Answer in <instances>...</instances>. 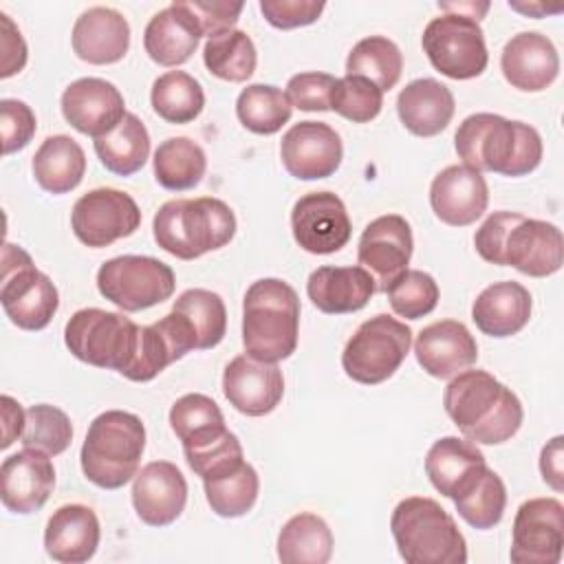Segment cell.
<instances>
[{"instance_id":"49","label":"cell","mask_w":564,"mask_h":564,"mask_svg":"<svg viewBox=\"0 0 564 564\" xmlns=\"http://www.w3.org/2000/svg\"><path fill=\"white\" fill-rule=\"evenodd\" d=\"M258 7L271 26L284 31L317 22L326 9V4L317 0H260Z\"/></svg>"},{"instance_id":"18","label":"cell","mask_w":564,"mask_h":564,"mask_svg":"<svg viewBox=\"0 0 564 564\" xmlns=\"http://www.w3.org/2000/svg\"><path fill=\"white\" fill-rule=\"evenodd\" d=\"M59 106L64 119L93 139L108 134L128 115L119 88L101 77H82L68 84Z\"/></svg>"},{"instance_id":"22","label":"cell","mask_w":564,"mask_h":564,"mask_svg":"<svg viewBox=\"0 0 564 564\" xmlns=\"http://www.w3.org/2000/svg\"><path fill=\"white\" fill-rule=\"evenodd\" d=\"M489 203L485 176L467 165H447L430 185V205L438 220L452 227L476 223Z\"/></svg>"},{"instance_id":"38","label":"cell","mask_w":564,"mask_h":564,"mask_svg":"<svg viewBox=\"0 0 564 564\" xmlns=\"http://www.w3.org/2000/svg\"><path fill=\"white\" fill-rule=\"evenodd\" d=\"M150 101L167 123H189L205 108V93L198 79L185 70H167L152 84Z\"/></svg>"},{"instance_id":"4","label":"cell","mask_w":564,"mask_h":564,"mask_svg":"<svg viewBox=\"0 0 564 564\" xmlns=\"http://www.w3.org/2000/svg\"><path fill=\"white\" fill-rule=\"evenodd\" d=\"M300 297L280 278L251 282L242 300V346L258 361L278 364L297 348Z\"/></svg>"},{"instance_id":"46","label":"cell","mask_w":564,"mask_h":564,"mask_svg":"<svg viewBox=\"0 0 564 564\" xmlns=\"http://www.w3.org/2000/svg\"><path fill=\"white\" fill-rule=\"evenodd\" d=\"M383 106V90L366 77L344 75L330 90V110L352 123L372 121Z\"/></svg>"},{"instance_id":"30","label":"cell","mask_w":564,"mask_h":564,"mask_svg":"<svg viewBox=\"0 0 564 564\" xmlns=\"http://www.w3.org/2000/svg\"><path fill=\"white\" fill-rule=\"evenodd\" d=\"M531 293L513 280L494 282L471 304V319L489 337H511L531 319Z\"/></svg>"},{"instance_id":"8","label":"cell","mask_w":564,"mask_h":564,"mask_svg":"<svg viewBox=\"0 0 564 564\" xmlns=\"http://www.w3.org/2000/svg\"><path fill=\"white\" fill-rule=\"evenodd\" d=\"M139 330L141 326L123 313L79 308L64 326V344L79 361L123 377L134 359Z\"/></svg>"},{"instance_id":"2","label":"cell","mask_w":564,"mask_h":564,"mask_svg":"<svg viewBox=\"0 0 564 564\" xmlns=\"http://www.w3.org/2000/svg\"><path fill=\"white\" fill-rule=\"evenodd\" d=\"M443 405L454 425L480 445H500L522 425V403L487 370H463L443 392Z\"/></svg>"},{"instance_id":"11","label":"cell","mask_w":564,"mask_h":564,"mask_svg":"<svg viewBox=\"0 0 564 564\" xmlns=\"http://www.w3.org/2000/svg\"><path fill=\"white\" fill-rule=\"evenodd\" d=\"M99 293L121 311L137 313L172 297L174 271L152 256H117L97 271Z\"/></svg>"},{"instance_id":"19","label":"cell","mask_w":564,"mask_h":564,"mask_svg":"<svg viewBox=\"0 0 564 564\" xmlns=\"http://www.w3.org/2000/svg\"><path fill=\"white\" fill-rule=\"evenodd\" d=\"M223 394L240 414L264 416L278 408L284 394V377L275 364L253 357H234L223 372Z\"/></svg>"},{"instance_id":"14","label":"cell","mask_w":564,"mask_h":564,"mask_svg":"<svg viewBox=\"0 0 564 564\" xmlns=\"http://www.w3.org/2000/svg\"><path fill=\"white\" fill-rule=\"evenodd\" d=\"M564 546V507L557 498L524 500L513 518L509 557L516 564H557Z\"/></svg>"},{"instance_id":"12","label":"cell","mask_w":564,"mask_h":564,"mask_svg":"<svg viewBox=\"0 0 564 564\" xmlns=\"http://www.w3.org/2000/svg\"><path fill=\"white\" fill-rule=\"evenodd\" d=\"M421 44L430 64L449 79L478 77L489 62L485 33L471 15L441 13L427 22Z\"/></svg>"},{"instance_id":"53","label":"cell","mask_w":564,"mask_h":564,"mask_svg":"<svg viewBox=\"0 0 564 564\" xmlns=\"http://www.w3.org/2000/svg\"><path fill=\"white\" fill-rule=\"evenodd\" d=\"M2 421H4V436H2V449H4L18 436H22L24 423H26V410H22V405L9 394H2Z\"/></svg>"},{"instance_id":"5","label":"cell","mask_w":564,"mask_h":564,"mask_svg":"<svg viewBox=\"0 0 564 564\" xmlns=\"http://www.w3.org/2000/svg\"><path fill=\"white\" fill-rule=\"evenodd\" d=\"M156 245L178 260H194L231 242L234 209L214 196L174 198L159 207L152 220Z\"/></svg>"},{"instance_id":"21","label":"cell","mask_w":564,"mask_h":564,"mask_svg":"<svg viewBox=\"0 0 564 564\" xmlns=\"http://www.w3.org/2000/svg\"><path fill=\"white\" fill-rule=\"evenodd\" d=\"M187 480L170 460H152L137 471L132 507L148 527H167L185 509Z\"/></svg>"},{"instance_id":"9","label":"cell","mask_w":564,"mask_h":564,"mask_svg":"<svg viewBox=\"0 0 564 564\" xmlns=\"http://www.w3.org/2000/svg\"><path fill=\"white\" fill-rule=\"evenodd\" d=\"M0 304L7 317L22 330H42L59 306L53 280L35 269L31 256L11 242L2 247Z\"/></svg>"},{"instance_id":"20","label":"cell","mask_w":564,"mask_h":564,"mask_svg":"<svg viewBox=\"0 0 564 564\" xmlns=\"http://www.w3.org/2000/svg\"><path fill=\"white\" fill-rule=\"evenodd\" d=\"M55 487V467L46 452L24 447L2 460L0 498L11 513L40 511Z\"/></svg>"},{"instance_id":"3","label":"cell","mask_w":564,"mask_h":564,"mask_svg":"<svg viewBox=\"0 0 564 564\" xmlns=\"http://www.w3.org/2000/svg\"><path fill=\"white\" fill-rule=\"evenodd\" d=\"M454 148L467 167L511 178L533 172L542 161L540 132L494 112L465 117L454 134Z\"/></svg>"},{"instance_id":"47","label":"cell","mask_w":564,"mask_h":564,"mask_svg":"<svg viewBox=\"0 0 564 564\" xmlns=\"http://www.w3.org/2000/svg\"><path fill=\"white\" fill-rule=\"evenodd\" d=\"M337 77L328 73H297L286 84V97L293 108L306 110V112H324L330 110V90L335 86Z\"/></svg>"},{"instance_id":"44","label":"cell","mask_w":564,"mask_h":564,"mask_svg":"<svg viewBox=\"0 0 564 564\" xmlns=\"http://www.w3.org/2000/svg\"><path fill=\"white\" fill-rule=\"evenodd\" d=\"M73 441V425L64 410L37 403L26 410V423L22 432V445L57 456L68 449Z\"/></svg>"},{"instance_id":"16","label":"cell","mask_w":564,"mask_h":564,"mask_svg":"<svg viewBox=\"0 0 564 564\" xmlns=\"http://www.w3.org/2000/svg\"><path fill=\"white\" fill-rule=\"evenodd\" d=\"M414 238L410 223L399 214H386L366 225L357 247V262L377 282V291L390 286L401 275L412 258Z\"/></svg>"},{"instance_id":"36","label":"cell","mask_w":564,"mask_h":564,"mask_svg":"<svg viewBox=\"0 0 564 564\" xmlns=\"http://www.w3.org/2000/svg\"><path fill=\"white\" fill-rule=\"evenodd\" d=\"M154 178L170 192L196 187L207 170L205 150L187 137H170L154 150Z\"/></svg>"},{"instance_id":"17","label":"cell","mask_w":564,"mask_h":564,"mask_svg":"<svg viewBox=\"0 0 564 564\" xmlns=\"http://www.w3.org/2000/svg\"><path fill=\"white\" fill-rule=\"evenodd\" d=\"M280 159L286 172L300 181L328 178L344 159L339 134L324 121L293 123L280 143Z\"/></svg>"},{"instance_id":"29","label":"cell","mask_w":564,"mask_h":564,"mask_svg":"<svg viewBox=\"0 0 564 564\" xmlns=\"http://www.w3.org/2000/svg\"><path fill=\"white\" fill-rule=\"evenodd\" d=\"M485 467V454L476 443L458 436H443L434 441L425 456V474L432 487L452 500L463 494Z\"/></svg>"},{"instance_id":"10","label":"cell","mask_w":564,"mask_h":564,"mask_svg":"<svg viewBox=\"0 0 564 564\" xmlns=\"http://www.w3.org/2000/svg\"><path fill=\"white\" fill-rule=\"evenodd\" d=\"M410 326L388 313H379L366 319L346 341L341 368L352 381L377 386L399 370L410 352Z\"/></svg>"},{"instance_id":"48","label":"cell","mask_w":564,"mask_h":564,"mask_svg":"<svg viewBox=\"0 0 564 564\" xmlns=\"http://www.w3.org/2000/svg\"><path fill=\"white\" fill-rule=\"evenodd\" d=\"M0 130H2V152L13 154L29 145L37 130L35 115L31 106L20 99L0 101Z\"/></svg>"},{"instance_id":"43","label":"cell","mask_w":564,"mask_h":564,"mask_svg":"<svg viewBox=\"0 0 564 564\" xmlns=\"http://www.w3.org/2000/svg\"><path fill=\"white\" fill-rule=\"evenodd\" d=\"M454 507L458 516L474 529H494L505 513L507 507V489L502 478L485 467L480 476L454 498Z\"/></svg>"},{"instance_id":"7","label":"cell","mask_w":564,"mask_h":564,"mask_svg":"<svg viewBox=\"0 0 564 564\" xmlns=\"http://www.w3.org/2000/svg\"><path fill=\"white\" fill-rule=\"evenodd\" d=\"M399 555L408 564H465L467 542L454 518L432 498H403L390 518Z\"/></svg>"},{"instance_id":"40","label":"cell","mask_w":564,"mask_h":564,"mask_svg":"<svg viewBox=\"0 0 564 564\" xmlns=\"http://www.w3.org/2000/svg\"><path fill=\"white\" fill-rule=\"evenodd\" d=\"M401 70L403 55L399 46L383 35H370L359 40L346 57V75L366 77L383 93L397 86Z\"/></svg>"},{"instance_id":"33","label":"cell","mask_w":564,"mask_h":564,"mask_svg":"<svg viewBox=\"0 0 564 564\" xmlns=\"http://www.w3.org/2000/svg\"><path fill=\"white\" fill-rule=\"evenodd\" d=\"M170 427L178 436L185 452L209 447L229 430L218 403L200 392L183 394L170 408Z\"/></svg>"},{"instance_id":"28","label":"cell","mask_w":564,"mask_h":564,"mask_svg":"<svg viewBox=\"0 0 564 564\" xmlns=\"http://www.w3.org/2000/svg\"><path fill=\"white\" fill-rule=\"evenodd\" d=\"M308 300L326 315L361 311L377 293L375 278L364 267H319L306 282Z\"/></svg>"},{"instance_id":"26","label":"cell","mask_w":564,"mask_h":564,"mask_svg":"<svg viewBox=\"0 0 564 564\" xmlns=\"http://www.w3.org/2000/svg\"><path fill=\"white\" fill-rule=\"evenodd\" d=\"M203 31L189 11L187 2H172L154 13L143 31V48L152 62L161 66L185 64L194 51Z\"/></svg>"},{"instance_id":"35","label":"cell","mask_w":564,"mask_h":564,"mask_svg":"<svg viewBox=\"0 0 564 564\" xmlns=\"http://www.w3.org/2000/svg\"><path fill=\"white\" fill-rule=\"evenodd\" d=\"M95 152L101 165L117 176H132L139 172L150 154V134L145 123L128 112L117 128L95 139Z\"/></svg>"},{"instance_id":"27","label":"cell","mask_w":564,"mask_h":564,"mask_svg":"<svg viewBox=\"0 0 564 564\" xmlns=\"http://www.w3.org/2000/svg\"><path fill=\"white\" fill-rule=\"evenodd\" d=\"M99 538V520L90 507L62 505L46 522L44 549L55 562L82 564L97 553Z\"/></svg>"},{"instance_id":"6","label":"cell","mask_w":564,"mask_h":564,"mask_svg":"<svg viewBox=\"0 0 564 564\" xmlns=\"http://www.w3.org/2000/svg\"><path fill=\"white\" fill-rule=\"evenodd\" d=\"M145 449V425L126 410H106L88 425L79 463L84 476L101 489L130 482Z\"/></svg>"},{"instance_id":"37","label":"cell","mask_w":564,"mask_h":564,"mask_svg":"<svg viewBox=\"0 0 564 564\" xmlns=\"http://www.w3.org/2000/svg\"><path fill=\"white\" fill-rule=\"evenodd\" d=\"M203 62L214 77L240 84L253 75L258 53L253 40L245 31L229 29L207 37L203 46Z\"/></svg>"},{"instance_id":"42","label":"cell","mask_w":564,"mask_h":564,"mask_svg":"<svg viewBox=\"0 0 564 564\" xmlns=\"http://www.w3.org/2000/svg\"><path fill=\"white\" fill-rule=\"evenodd\" d=\"M172 311L181 313L194 335L196 350H209L218 346L227 333V308L218 293L207 289H187L176 300Z\"/></svg>"},{"instance_id":"32","label":"cell","mask_w":564,"mask_h":564,"mask_svg":"<svg viewBox=\"0 0 564 564\" xmlns=\"http://www.w3.org/2000/svg\"><path fill=\"white\" fill-rule=\"evenodd\" d=\"M31 170L44 192L66 194L82 183L86 174V154L75 139L53 134L35 150Z\"/></svg>"},{"instance_id":"45","label":"cell","mask_w":564,"mask_h":564,"mask_svg":"<svg viewBox=\"0 0 564 564\" xmlns=\"http://www.w3.org/2000/svg\"><path fill=\"white\" fill-rule=\"evenodd\" d=\"M386 293L392 311L405 319H421L438 304L436 280L419 269H405L390 282Z\"/></svg>"},{"instance_id":"34","label":"cell","mask_w":564,"mask_h":564,"mask_svg":"<svg viewBox=\"0 0 564 564\" xmlns=\"http://www.w3.org/2000/svg\"><path fill=\"white\" fill-rule=\"evenodd\" d=\"M275 546L282 564H326L333 555V533L319 516L302 511L284 522Z\"/></svg>"},{"instance_id":"39","label":"cell","mask_w":564,"mask_h":564,"mask_svg":"<svg viewBox=\"0 0 564 564\" xmlns=\"http://www.w3.org/2000/svg\"><path fill=\"white\" fill-rule=\"evenodd\" d=\"M238 121L256 134H275L291 119L293 106L286 93L271 84H249L236 99Z\"/></svg>"},{"instance_id":"31","label":"cell","mask_w":564,"mask_h":564,"mask_svg":"<svg viewBox=\"0 0 564 564\" xmlns=\"http://www.w3.org/2000/svg\"><path fill=\"white\" fill-rule=\"evenodd\" d=\"M456 104L452 90L432 77H421L410 82L397 97V115L405 130L416 137H436L443 132L452 117Z\"/></svg>"},{"instance_id":"52","label":"cell","mask_w":564,"mask_h":564,"mask_svg":"<svg viewBox=\"0 0 564 564\" xmlns=\"http://www.w3.org/2000/svg\"><path fill=\"white\" fill-rule=\"evenodd\" d=\"M540 471H542V478L549 487H553L555 491H562L564 489V471H562V436H555L551 438L544 447H542V454H540Z\"/></svg>"},{"instance_id":"51","label":"cell","mask_w":564,"mask_h":564,"mask_svg":"<svg viewBox=\"0 0 564 564\" xmlns=\"http://www.w3.org/2000/svg\"><path fill=\"white\" fill-rule=\"evenodd\" d=\"M2 22V37H0V48H2V70L0 77L7 79L15 73H20L26 64V44L20 33V29L11 22L7 13H0Z\"/></svg>"},{"instance_id":"41","label":"cell","mask_w":564,"mask_h":564,"mask_svg":"<svg viewBox=\"0 0 564 564\" xmlns=\"http://www.w3.org/2000/svg\"><path fill=\"white\" fill-rule=\"evenodd\" d=\"M205 498L212 511L220 518H240L249 513L258 500V471L242 460L231 471H225L216 478L203 480Z\"/></svg>"},{"instance_id":"24","label":"cell","mask_w":564,"mask_h":564,"mask_svg":"<svg viewBox=\"0 0 564 564\" xmlns=\"http://www.w3.org/2000/svg\"><path fill=\"white\" fill-rule=\"evenodd\" d=\"M500 68L513 88L540 93L549 88L560 73L557 48L546 35L538 31H522L505 44Z\"/></svg>"},{"instance_id":"1","label":"cell","mask_w":564,"mask_h":564,"mask_svg":"<svg viewBox=\"0 0 564 564\" xmlns=\"http://www.w3.org/2000/svg\"><path fill=\"white\" fill-rule=\"evenodd\" d=\"M474 247L485 262L513 267L531 278H546L562 269V231L546 220L516 212H494L474 234Z\"/></svg>"},{"instance_id":"25","label":"cell","mask_w":564,"mask_h":564,"mask_svg":"<svg viewBox=\"0 0 564 564\" xmlns=\"http://www.w3.org/2000/svg\"><path fill=\"white\" fill-rule=\"evenodd\" d=\"M73 51L88 64H115L130 48V24L110 7H90L73 24Z\"/></svg>"},{"instance_id":"23","label":"cell","mask_w":564,"mask_h":564,"mask_svg":"<svg viewBox=\"0 0 564 564\" xmlns=\"http://www.w3.org/2000/svg\"><path fill=\"white\" fill-rule=\"evenodd\" d=\"M414 357L430 377L449 379L476 364L478 344L463 322L441 319L416 335Z\"/></svg>"},{"instance_id":"50","label":"cell","mask_w":564,"mask_h":564,"mask_svg":"<svg viewBox=\"0 0 564 564\" xmlns=\"http://www.w3.org/2000/svg\"><path fill=\"white\" fill-rule=\"evenodd\" d=\"M187 7L194 13L203 35L207 37L234 29L245 9L242 2H220V0H187Z\"/></svg>"},{"instance_id":"15","label":"cell","mask_w":564,"mask_h":564,"mask_svg":"<svg viewBox=\"0 0 564 564\" xmlns=\"http://www.w3.org/2000/svg\"><path fill=\"white\" fill-rule=\"evenodd\" d=\"M291 231L304 251L326 256L346 247L352 225L337 194L311 192L295 200L291 209Z\"/></svg>"},{"instance_id":"13","label":"cell","mask_w":564,"mask_h":564,"mask_svg":"<svg viewBox=\"0 0 564 564\" xmlns=\"http://www.w3.org/2000/svg\"><path fill=\"white\" fill-rule=\"evenodd\" d=\"M141 225L137 200L112 187H97L77 198L70 212V227L79 242L93 249L108 247L132 236Z\"/></svg>"}]
</instances>
